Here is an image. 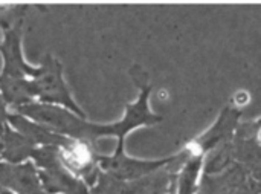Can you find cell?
Returning <instances> with one entry per match:
<instances>
[{
    "label": "cell",
    "instance_id": "obj_1",
    "mask_svg": "<svg viewBox=\"0 0 261 194\" xmlns=\"http://www.w3.org/2000/svg\"><path fill=\"white\" fill-rule=\"evenodd\" d=\"M130 77L141 89V95L135 104L128 106L124 119L116 124H109V126L92 124L84 121L83 118L75 116L73 113L64 109L54 107L50 104H24L18 107V112L57 130V133L63 136L86 142L89 146L90 142H95L96 139L106 136H116L119 139V144H124V138L127 136V133H130V130L139 126H153L162 121V116L154 115L148 110L147 101L153 87L148 74L141 66L136 64L130 69Z\"/></svg>",
    "mask_w": 261,
    "mask_h": 194
},
{
    "label": "cell",
    "instance_id": "obj_2",
    "mask_svg": "<svg viewBox=\"0 0 261 194\" xmlns=\"http://www.w3.org/2000/svg\"><path fill=\"white\" fill-rule=\"evenodd\" d=\"M31 156L41 168L38 173V181H41L43 190L47 194H90L84 182L63 167L57 156V147L46 146L34 149Z\"/></svg>",
    "mask_w": 261,
    "mask_h": 194
},
{
    "label": "cell",
    "instance_id": "obj_3",
    "mask_svg": "<svg viewBox=\"0 0 261 194\" xmlns=\"http://www.w3.org/2000/svg\"><path fill=\"white\" fill-rule=\"evenodd\" d=\"M32 83L34 93L44 103L50 104H61L66 109H70L78 116L84 118V112L78 107V104L73 101L64 80H63V67L60 61L47 54L43 60V64L40 67V74L35 77Z\"/></svg>",
    "mask_w": 261,
    "mask_h": 194
},
{
    "label": "cell",
    "instance_id": "obj_4",
    "mask_svg": "<svg viewBox=\"0 0 261 194\" xmlns=\"http://www.w3.org/2000/svg\"><path fill=\"white\" fill-rule=\"evenodd\" d=\"M176 156L161 161H138L124 155V144H118V149L113 156H101L96 153L98 168H102L106 175H110L119 181H138L142 179L167 165H170Z\"/></svg>",
    "mask_w": 261,
    "mask_h": 194
},
{
    "label": "cell",
    "instance_id": "obj_5",
    "mask_svg": "<svg viewBox=\"0 0 261 194\" xmlns=\"http://www.w3.org/2000/svg\"><path fill=\"white\" fill-rule=\"evenodd\" d=\"M57 156L63 167L86 181V185H95L99 176V168L96 164V153L86 142L67 138L66 144L57 147Z\"/></svg>",
    "mask_w": 261,
    "mask_h": 194
},
{
    "label": "cell",
    "instance_id": "obj_6",
    "mask_svg": "<svg viewBox=\"0 0 261 194\" xmlns=\"http://www.w3.org/2000/svg\"><path fill=\"white\" fill-rule=\"evenodd\" d=\"M173 176L170 172H154L151 178H144L138 181H119L110 175L99 173L98 184L92 194H165L168 185L173 184Z\"/></svg>",
    "mask_w": 261,
    "mask_h": 194
},
{
    "label": "cell",
    "instance_id": "obj_7",
    "mask_svg": "<svg viewBox=\"0 0 261 194\" xmlns=\"http://www.w3.org/2000/svg\"><path fill=\"white\" fill-rule=\"evenodd\" d=\"M21 32H23V20L17 21L12 28H9L5 34L3 41L0 43V52L3 55V74L12 78H26L37 77L40 74V67L35 69L29 66L21 55Z\"/></svg>",
    "mask_w": 261,
    "mask_h": 194
},
{
    "label": "cell",
    "instance_id": "obj_8",
    "mask_svg": "<svg viewBox=\"0 0 261 194\" xmlns=\"http://www.w3.org/2000/svg\"><path fill=\"white\" fill-rule=\"evenodd\" d=\"M0 185L17 194H47L40 185L37 170L31 162H0Z\"/></svg>",
    "mask_w": 261,
    "mask_h": 194
},
{
    "label": "cell",
    "instance_id": "obj_9",
    "mask_svg": "<svg viewBox=\"0 0 261 194\" xmlns=\"http://www.w3.org/2000/svg\"><path fill=\"white\" fill-rule=\"evenodd\" d=\"M8 121L24 136L28 138L34 146L41 144L43 147L50 146V147H61L66 144L67 136H63L57 132H52L43 126H38L35 123H31L24 119L20 115H8Z\"/></svg>",
    "mask_w": 261,
    "mask_h": 194
},
{
    "label": "cell",
    "instance_id": "obj_10",
    "mask_svg": "<svg viewBox=\"0 0 261 194\" xmlns=\"http://www.w3.org/2000/svg\"><path fill=\"white\" fill-rule=\"evenodd\" d=\"M0 136H2V141H0L2 153L0 155L9 164H20L21 161L29 158L35 149V146L28 138H24L21 133L11 130L9 127H6Z\"/></svg>",
    "mask_w": 261,
    "mask_h": 194
},
{
    "label": "cell",
    "instance_id": "obj_11",
    "mask_svg": "<svg viewBox=\"0 0 261 194\" xmlns=\"http://www.w3.org/2000/svg\"><path fill=\"white\" fill-rule=\"evenodd\" d=\"M0 95L5 103L12 106L31 104V100L35 96L32 83L26 78H12L0 75Z\"/></svg>",
    "mask_w": 261,
    "mask_h": 194
},
{
    "label": "cell",
    "instance_id": "obj_12",
    "mask_svg": "<svg viewBox=\"0 0 261 194\" xmlns=\"http://www.w3.org/2000/svg\"><path fill=\"white\" fill-rule=\"evenodd\" d=\"M239 116H240V112H239V110L231 109V107H226V109L222 112V115H220L217 124H216L205 136H202V138L197 141V142H199V147H202L203 150H210V149L214 147L217 142H220L225 136H228V135L234 130Z\"/></svg>",
    "mask_w": 261,
    "mask_h": 194
},
{
    "label": "cell",
    "instance_id": "obj_13",
    "mask_svg": "<svg viewBox=\"0 0 261 194\" xmlns=\"http://www.w3.org/2000/svg\"><path fill=\"white\" fill-rule=\"evenodd\" d=\"M202 167V156L197 155L194 158H191L187 165L184 167V172L180 175V181H179V193L177 194H193L194 191V185H196V179L197 175L200 172Z\"/></svg>",
    "mask_w": 261,
    "mask_h": 194
},
{
    "label": "cell",
    "instance_id": "obj_14",
    "mask_svg": "<svg viewBox=\"0 0 261 194\" xmlns=\"http://www.w3.org/2000/svg\"><path fill=\"white\" fill-rule=\"evenodd\" d=\"M26 9H28L26 5H18V6H5V5H0V31L2 29H6L8 31L17 21L23 20V15H24Z\"/></svg>",
    "mask_w": 261,
    "mask_h": 194
},
{
    "label": "cell",
    "instance_id": "obj_15",
    "mask_svg": "<svg viewBox=\"0 0 261 194\" xmlns=\"http://www.w3.org/2000/svg\"><path fill=\"white\" fill-rule=\"evenodd\" d=\"M8 127V113H6V106L5 101L0 95V135L3 133V130Z\"/></svg>",
    "mask_w": 261,
    "mask_h": 194
},
{
    "label": "cell",
    "instance_id": "obj_16",
    "mask_svg": "<svg viewBox=\"0 0 261 194\" xmlns=\"http://www.w3.org/2000/svg\"><path fill=\"white\" fill-rule=\"evenodd\" d=\"M0 194H14L12 191H9L8 188H5V187H2L0 185Z\"/></svg>",
    "mask_w": 261,
    "mask_h": 194
},
{
    "label": "cell",
    "instance_id": "obj_17",
    "mask_svg": "<svg viewBox=\"0 0 261 194\" xmlns=\"http://www.w3.org/2000/svg\"><path fill=\"white\" fill-rule=\"evenodd\" d=\"M0 153H2V144H0Z\"/></svg>",
    "mask_w": 261,
    "mask_h": 194
},
{
    "label": "cell",
    "instance_id": "obj_18",
    "mask_svg": "<svg viewBox=\"0 0 261 194\" xmlns=\"http://www.w3.org/2000/svg\"><path fill=\"white\" fill-rule=\"evenodd\" d=\"M0 32H2V31H0Z\"/></svg>",
    "mask_w": 261,
    "mask_h": 194
}]
</instances>
